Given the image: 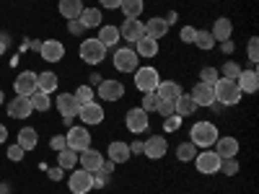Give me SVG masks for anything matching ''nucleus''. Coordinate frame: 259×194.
Returning <instances> with one entry per match:
<instances>
[{"mask_svg": "<svg viewBox=\"0 0 259 194\" xmlns=\"http://www.w3.org/2000/svg\"><path fill=\"white\" fill-rule=\"evenodd\" d=\"M194 156H197V145L194 142H179V148H177V158L182 161V163H189V161H194Z\"/></svg>", "mask_w": 259, "mask_h": 194, "instance_id": "obj_36", "label": "nucleus"}, {"mask_svg": "<svg viewBox=\"0 0 259 194\" xmlns=\"http://www.w3.org/2000/svg\"><path fill=\"white\" fill-rule=\"evenodd\" d=\"M182 93H184V91H182V85L174 83V80H161V83H158V88H156V96H158L161 101H177Z\"/></svg>", "mask_w": 259, "mask_h": 194, "instance_id": "obj_24", "label": "nucleus"}, {"mask_svg": "<svg viewBox=\"0 0 259 194\" xmlns=\"http://www.w3.org/2000/svg\"><path fill=\"white\" fill-rule=\"evenodd\" d=\"M104 109L96 104V101H91V104H83V106H78V119L83 122V124H101L104 122Z\"/></svg>", "mask_w": 259, "mask_h": 194, "instance_id": "obj_16", "label": "nucleus"}, {"mask_svg": "<svg viewBox=\"0 0 259 194\" xmlns=\"http://www.w3.org/2000/svg\"><path fill=\"white\" fill-rule=\"evenodd\" d=\"M156 106H158V96H156V91H150V93H143V101H140V109L143 112H156Z\"/></svg>", "mask_w": 259, "mask_h": 194, "instance_id": "obj_39", "label": "nucleus"}, {"mask_svg": "<svg viewBox=\"0 0 259 194\" xmlns=\"http://www.w3.org/2000/svg\"><path fill=\"white\" fill-rule=\"evenodd\" d=\"M106 156H109V161H112L114 166H119V163H127L133 153H130V145H127V142H122V140H112L109 148H106Z\"/></svg>", "mask_w": 259, "mask_h": 194, "instance_id": "obj_18", "label": "nucleus"}, {"mask_svg": "<svg viewBox=\"0 0 259 194\" xmlns=\"http://www.w3.org/2000/svg\"><path fill=\"white\" fill-rule=\"evenodd\" d=\"M50 176H52V179H60V176H62V168H60V166H57V168H50Z\"/></svg>", "mask_w": 259, "mask_h": 194, "instance_id": "obj_56", "label": "nucleus"}, {"mask_svg": "<svg viewBox=\"0 0 259 194\" xmlns=\"http://www.w3.org/2000/svg\"><path fill=\"white\" fill-rule=\"evenodd\" d=\"M60 16L62 18H68V21H73V18H78L80 13H83V0H60Z\"/></svg>", "mask_w": 259, "mask_h": 194, "instance_id": "obj_27", "label": "nucleus"}, {"mask_svg": "<svg viewBox=\"0 0 259 194\" xmlns=\"http://www.w3.org/2000/svg\"><path fill=\"white\" fill-rule=\"evenodd\" d=\"M99 83H101V75H99V73H91V75H89V85L94 88V85H99Z\"/></svg>", "mask_w": 259, "mask_h": 194, "instance_id": "obj_54", "label": "nucleus"}, {"mask_svg": "<svg viewBox=\"0 0 259 194\" xmlns=\"http://www.w3.org/2000/svg\"><path fill=\"white\" fill-rule=\"evenodd\" d=\"M192 44H197L202 52H210V50L215 47V39H212V34H210V31H200V29H197V36H194Z\"/></svg>", "mask_w": 259, "mask_h": 194, "instance_id": "obj_37", "label": "nucleus"}, {"mask_svg": "<svg viewBox=\"0 0 259 194\" xmlns=\"http://www.w3.org/2000/svg\"><path fill=\"white\" fill-rule=\"evenodd\" d=\"M174 21H177V13H174V11H171V13H168V16H166V24H168V26H171V24H174Z\"/></svg>", "mask_w": 259, "mask_h": 194, "instance_id": "obj_57", "label": "nucleus"}, {"mask_svg": "<svg viewBox=\"0 0 259 194\" xmlns=\"http://www.w3.org/2000/svg\"><path fill=\"white\" fill-rule=\"evenodd\" d=\"M65 142H68V148L75 150V153H83V150L91 148V132L85 127H70L68 135H65Z\"/></svg>", "mask_w": 259, "mask_h": 194, "instance_id": "obj_8", "label": "nucleus"}, {"mask_svg": "<svg viewBox=\"0 0 259 194\" xmlns=\"http://www.w3.org/2000/svg\"><path fill=\"white\" fill-rule=\"evenodd\" d=\"M57 163H60L62 171H73L78 166V153H75V150H70V148H65V150H60V153H57Z\"/></svg>", "mask_w": 259, "mask_h": 194, "instance_id": "obj_33", "label": "nucleus"}, {"mask_svg": "<svg viewBox=\"0 0 259 194\" xmlns=\"http://www.w3.org/2000/svg\"><path fill=\"white\" fill-rule=\"evenodd\" d=\"M212 91H215V101H218L221 106H236L241 101V91L239 85H236V80H228V78H218L212 83Z\"/></svg>", "mask_w": 259, "mask_h": 194, "instance_id": "obj_2", "label": "nucleus"}, {"mask_svg": "<svg viewBox=\"0 0 259 194\" xmlns=\"http://www.w3.org/2000/svg\"><path fill=\"white\" fill-rule=\"evenodd\" d=\"M68 189L73 194H89L94 189V174L85 168H73V174L68 179Z\"/></svg>", "mask_w": 259, "mask_h": 194, "instance_id": "obj_6", "label": "nucleus"}, {"mask_svg": "<svg viewBox=\"0 0 259 194\" xmlns=\"http://www.w3.org/2000/svg\"><path fill=\"white\" fill-rule=\"evenodd\" d=\"M166 153H168V142L161 135H153V137H148L143 142V156L150 158V161H161Z\"/></svg>", "mask_w": 259, "mask_h": 194, "instance_id": "obj_10", "label": "nucleus"}, {"mask_svg": "<svg viewBox=\"0 0 259 194\" xmlns=\"http://www.w3.org/2000/svg\"><path fill=\"white\" fill-rule=\"evenodd\" d=\"M57 75L52 73V70H45V73H39L36 75V91H41V93H52V91H57Z\"/></svg>", "mask_w": 259, "mask_h": 194, "instance_id": "obj_30", "label": "nucleus"}, {"mask_svg": "<svg viewBox=\"0 0 259 194\" xmlns=\"http://www.w3.org/2000/svg\"><path fill=\"white\" fill-rule=\"evenodd\" d=\"M24 156H26V150H24V148H21L18 142L8 148V158H11V161H16V163H18V161H24Z\"/></svg>", "mask_w": 259, "mask_h": 194, "instance_id": "obj_47", "label": "nucleus"}, {"mask_svg": "<svg viewBox=\"0 0 259 194\" xmlns=\"http://www.w3.org/2000/svg\"><path fill=\"white\" fill-rule=\"evenodd\" d=\"M236 85H239L241 93H256L259 88V73L251 68V70H241V75L236 78Z\"/></svg>", "mask_w": 259, "mask_h": 194, "instance_id": "obj_20", "label": "nucleus"}, {"mask_svg": "<svg viewBox=\"0 0 259 194\" xmlns=\"http://www.w3.org/2000/svg\"><path fill=\"white\" fill-rule=\"evenodd\" d=\"M140 68V57L133 47H122L114 52V70L117 73H135Z\"/></svg>", "mask_w": 259, "mask_h": 194, "instance_id": "obj_5", "label": "nucleus"}, {"mask_svg": "<svg viewBox=\"0 0 259 194\" xmlns=\"http://www.w3.org/2000/svg\"><path fill=\"white\" fill-rule=\"evenodd\" d=\"M194 166H197L200 174L212 176V174H218V171H221V156L215 153V150H202V153L194 156Z\"/></svg>", "mask_w": 259, "mask_h": 194, "instance_id": "obj_7", "label": "nucleus"}, {"mask_svg": "<svg viewBox=\"0 0 259 194\" xmlns=\"http://www.w3.org/2000/svg\"><path fill=\"white\" fill-rule=\"evenodd\" d=\"M29 101H31V106H34V112H50V109H52V99H50V93L34 91V93L29 96Z\"/></svg>", "mask_w": 259, "mask_h": 194, "instance_id": "obj_35", "label": "nucleus"}, {"mask_svg": "<svg viewBox=\"0 0 259 194\" xmlns=\"http://www.w3.org/2000/svg\"><path fill=\"white\" fill-rule=\"evenodd\" d=\"M221 44H223V52H226V55H231V52L236 50V44H233V39H226V41H221Z\"/></svg>", "mask_w": 259, "mask_h": 194, "instance_id": "obj_53", "label": "nucleus"}, {"mask_svg": "<svg viewBox=\"0 0 259 194\" xmlns=\"http://www.w3.org/2000/svg\"><path fill=\"white\" fill-rule=\"evenodd\" d=\"M192 101L197 104V106H210V104H215V91H212V85L210 83H197L192 88Z\"/></svg>", "mask_w": 259, "mask_h": 194, "instance_id": "obj_19", "label": "nucleus"}, {"mask_svg": "<svg viewBox=\"0 0 259 194\" xmlns=\"http://www.w3.org/2000/svg\"><path fill=\"white\" fill-rule=\"evenodd\" d=\"M130 153H135V156H143V142H140V140L130 142Z\"/></svg>", "mask_w": 259, "mask_h": 194, "instance_id": "obj_52", "label": "nucleus"}, {"mask_svg": "<svg viewBox=\"0 0 259 194\" xmlns=\"http://www.w3.org/2000/svg\"><path fill=\"white\" fill-rule=\"evenodd\" d=\"M158 83H161V75H158V70L153 68V65H145V68H138L135 70V85H138V91L150 93V91L158 88Z\"/></svg>", "mask_w": 259, "mask_h": 194, "instance_id": "obj_4", "label": "nucleus"}, {"mask_svg": "<svg viewBox=\"0 0 259 194\" xmlns=\"http://www.w3.org/2000/svg\"><path fill=\"white\" fill-rule=\"evenodd\" d=\"M50 148L55 150V153H60V150L68 148V142H65V135H55V137L50 140Z\"/></svg>", "mask_w": 259, "mask_h": 194, "instance_id": "obj_49", "label": "nucleus"}, {"mask_svg": "<svg viewBox=\"0 0 259 194\" xmlns=\"http://www.w3.org/2000/svg\"><path fill=\"white\" fill-rule=\"evenodd\" d=\"M106 184H109V174H104V171H94V189H104Z\"/></svg>", "mask_w": 259, "mask_h": 194, "instance_id": "obj_46", "label": "nucleus"}, {"mask_svg": "<svg viewBox=\"0 0 259 194\" xmlns=\"http://www.w3.org/2000/svg\"><path fill=\"white\" fill-rule=\"evenodd\" d=\"M156 112H158L163 119H166V117H174V101H161V99H158Z\"/></svg>", "mask_w": 259, "mask_h": 194, "instance_id": "obj_44", "label": "nucleus"}, {"mask_svg": "<svg viewBox=\"0 0 259 194\" xmlns=\"http://www.w3.org/2000/svg\"><path fill=\"white\" fill-rule=\"evenodd\" d=\"M3 101H6V96H3V91H0V106H3Z\"/></svg>", "mask_w": 259, "mask_h": 194, "instance_id": "obj_59", "label": "nucleus"}, {"mask_svg": "<svg viewBox=\"0 0 259 194\" xmlns=\"http://www.w3.org/2000/svg\"><path fill=\"white\" fill-rule=\"evenodd\" d=\"M68 31H70V34H75V36H80V34L85 31V26L80 24L78 18H73V21H68Z\"/></svg>", "mask_w": 259, "mask_h": 194, "instance_id": "obj_50", "label": "nucleus"}, {"mask_svg": "<svg viewBox=\"0 0 259 194\" xmlns=\"http://www.w3.org/2000/svg\"><path fill=\"white\" fill-rule=\"evenodd\" d=\"M194 112H197V104L192 101V96H189V93H182V96L174 101V114H177V117H182V119H184V117H192Z\"/></svg>", "mask_w": 259, "mask_h": 194, "instance_id": "obj_26", "label": "nucleus"}, {"mask_svg": "<svg viewBox=\"0 0 259 194\" xmlns=\"http://www.w3.org/2000/svg\"><path fill=\"white\" fill-rule=\"evenodd\" d=\"M221 171L226 176H236L239 174V163H236L233 158H221Z\"/></svg>", "mask_w": 259, "mask_h": 194, "instance_id": "obj_43", "label": "nucleus"}, {"mask_svg": "<svg viewBox=\"0 0 259 194\" xmlns=\"http://www.w3.org/2000/svg\"><path fill=\"white\" fill-rule=\"evenodd\" d=\"M218 137H221L218 127H215L212 122H205V119L202 122H194L192 129H189V142H194L197 148H212Z\"/></svg>", "mask_w": 259, "mask_h": 194, "instance_id": "obj_1", "label": "nucleus"}, {"mask_svg": "<svg viewBox=\"0 0 259 194\" xmlns=\"http://www.w3.org/2000/svg\"><path fill=\"white\" fill-rule=\"evenodd\" d=\"M179 124H182V117H166L163 119V129H166V132H177V129H179Z\"/></svg>", "mask_w": 259, "mask_h": 194, "instance_id": "obj_48", "label": "nucleus"}, {"mask_svg": "<svg viewBox=\"0 0 259 194\" xmlns=\"http://www.w3.org/2000/svg\"><path fill=\"white\" fill-rule=\"evenodd\" d=\"M133 50L138 52L140 60H153V57L158 55V41H156V39H150V36H143V39L135 41V47H133Z\"/></svg>", "mask_w": 259, "mask_h": 194, "instance_id": "obj_23", "label": "nucleus"}, {"mask_svg": "<svg viewBox=\"0 0 259 194\" xmlns=\"http://www.w3.org/2000/svg\"><path fill=\"white\" fill-rule=\"evenodd\" d=\"M78 55H80V60H83L85 65H101L104 57H106V47L101 44L99 39H83Z\"/></svg>", "mask_w": 259, "mask_h": 194, "instance_id": "obj_3", "label": "nucleus"}, {"mask_svg": "<svg viewBox=\"0 0 259 194\" xmlns=\"http://www.w3.org/2000/svg\"><path fill=\"white\" fill-rule=\"evenodd\" d=\"M16 142L24 148V150H34L36 148V142H39V132L34 127H21L18 129V137H16Z\"/></svg>", "mask_w": 259, "mask_h": 194, "instance_id": "obj_28", "label": "nucleus"}, {"mask_svg": "<svg viewBox=\"0 0 259 194\" xmlns=\"http://www.w3.org/2000/svg\"><path fill=\"white\" fill-rule=\"evenodd\" d=\"M210 34H212V39H215V41H226V39H231V34H233V24L223 16V18H218V21L212 24Z\"/></svg>", "mask_w": 259, "mask_h": 194, "instance_id": "obj_29", "label": "nucleus"}, {"mask_svg": "<svg viewBox=\"0 0 259 194\" xmlns=\"http://www.w3.org/2000/svg\"><path fill=\"white\" fill-rule=\"evenodd\" d=\"M34 112V106L29 101V96H16L8 101V117L11 119H29Z\"/></svg>", "mask_w": 259, "mask_h": 194, "instance_id": "obj_14", "label": "nucleus"}, {"mask_svg": "<svg viewBox=\"0 0 259 194\" xmlns=\"http://www.w3.org/2000/svg\"><path fill=\"white\" fill-rule=\"evenodd\" d=\"M241 65L239 62H233V60H228L226 65H223V78H228V80H236V78H239L241 75Z\"/></svg>", "mask_w": 259, "mask_h": 194, "instance_id": "obj_40", "label": "nucleus"}, {"mask_svg": "<svg viewBox=\"0 0 259 194\" xmlns=\"http://www.w3.org/2000/svg\"><path fill=\"white\" fill-rule=\"evenodd\" d=\"M246 55H249V62H251V65H256V62H259V39H256V36H251V39H249V44H246Z\"/></svg>", "mask_w": 259, "mask_h": 194, "instance_id": "obj_42", "label": "nucleus"}, {"mask_svg": "<svg viewBox=\"0 0 259 194\" xmlns=\"http://www.w3.org/2000/svg\"><path fill=\"white\" fill-rule=\"evenodd\" d=\"M200 78H202L200 83H210V85H212L215 80L221 78V70H218V68H210V65H207V68H202V70H200Z\"/></svg>", "mask_w": 259, "mask_h": 194, "instance_id": "obj_41", "label": "nucleus"}, {"mask_svg": "<svg viewBox=\"0 0 259 194\" xmlns=\"http://www.w3.org/2000/svg\"><path fill=\"white\" fill-rule=\"evenodd\" d=\"M124 124H127V129H130L133 135H140V132H145V129L150 127L148 112H143L140 106H133V109L127 112V117H124Z\"/></svg>", "mask_w": 259, "mask_h": 194, "instance_id": "obj_9", "label": "nucleus"}, {"mask_svg": "<svg viewBox=\"0 0 259 194\" xmlns=\"http://www.w3.org/2000/svg\"><path fill=\"white\" fill-rule=\"evenodd\" d=\"M73 96H75L78 106H83V104H91V101H94V88H91L89 83H85V85H78Z\"/></svg>", "mask_w": 259, "mask_h": 194, "instance_id": "obj_38", "label": "nucleus"}, {"mask_svg": "<svg viewBox=\"0 0 259 194\" xmlns=\"http://www.w3.org/2000/svg\"><path fill=\"white\" fill-rule=\"evenodd\" d=\"M168 34V24H166V18H161V16H153L150 21H145V36H150V39H161V36H166Z\"/></svg>", "mask_w": 259, "mask_h": 194, "instance_id": "obj_25", "label": "nucleus"}, {"mask_svg": "<svg viewBox=\"0 0 259 194\" xmlns=\"http://www.w3.org/2000/svg\"><path fill=\"white\" fill-rule=\"evenodd\" d=\"M124 96V83L122 80H114V78H106L99 83V99L104 101H119Z\"/></svg>", "mask_w": 259, "mask_h": 194, "instance_id": "obj_13", "label": "nucleus"}, {"mask_svg": "<svg viewBox=\"0 0 259 194\" xmlns=\"http://www.w3.org/2000/svg\"><path fill=\"white\" fill-rule=\"evenodd\" d=\"M194 36H197V29H194V26H182L179 29V39L184 41V44H192Z\"/></svg>", "mask_w": 259, "mask_h": 194, "instance_id": "obj_45", "label": "nucleus"}, {"mask_svg": "<svg viewBox=\"0 0 259 194\" xmlns=\"http://www.w3.org/2000/svg\"><path fill=\"white\" fill-rule=\"evenodd\" d=\"M122 13L127 16V18H138V16H143V11H145V0H122Z\"/></svg>", "mask_w": 259, "mask_h": 194, "instance_id": "obj_34", "label": "nucleus"}, {"mask_svg": "<svg viewBox=\"0 0 259 194\" xmlns=\"http://www.w3.org/2000/svg\"><path fill=\"white\" fill-rule=\"evenodd\" d=\"M0 194H8V184H0Z\"/></svg>", "mask_w": 259, "mask_h": 194, "instance_id": "obj_58", "label": "nucleus"}, {"mask_svg": "<svg viewBox=\"0 0 259 194\" xmlns=\"http://www.w3.org/2000/svg\"><path fill=\"white\" fill-rule=\"evenodd\" d=\"M119 39H122L119 36V26H101L99 29V41L104 47H114Z\"/></svg>", "mask_w": 259, "mask_h": 194, "instance_id": "obj_32", "label": "nucleus"}, {"mask_svg": "<svg viewBox=\"0 0 259 194\" xmlns=\"http://www.w3.org/2000/svg\"><path fill=\"white\" fill-rule=\"evenodd\" d=\"M119 36L124 41H130V44H135L138 39L145 36V24L140 18H124V24L119 26Z\"/></svg>", "mask_w": 259, "mask_h": 194, "instance_id": "obj_12", "label": "nucleus"}, {"mask_svg": "<svg viewBox=\"0 0 259 194\" xmlns=\"http://www.w3.org/2000/svg\"><path fill=\"white\" fill-rule=\"evenodd\" d=\"M57 112L62 114V122L73 127V117H78V101L73 93H60L57 96Z\"/></svg>", "mask_w": 259, "mask_h": 194, "instance_id": "obj_11", "label": "nucleus"}, {"mask_svg": "<svg viewBox=\"0 0 259 194\" xmlns=\"http://www.w3.org/2000/svg\"><path fill=\"white\" fill-rule=\"evenodd\" d=\"M39 55L45 57L47 62H60L65 57V44L57 39H47V41H41L39 44Z\"/></svg>", "mask_w": 259, "mask_h": 194, "instance_id": "obj_17", "label": "nucleus"}, {"mask_svg": "<svg viewBox=\"0 0 259 194\" xmlns=\"http://www.w3.org/2000/svg\"><path fill=\"white\" fill-rule=\"evenodd\" d=\"M215 153H218L221 158H236V153H239V140L231 137V135H223L215 140Z\"/></svg>", "mask_w": 259, "mask_h": 194, "instance_id": "obj_22", "label": "nucleus"}, {"mask_svg": "<svg viewBox=\"0 0 259 194\" xmlns=\"http://www.w3.org/2000/svg\"><path fill=\"white\" fill-rule=\"evenodd\" d=\"M13 91H16V96H31L36 91V73H31V70L18 73L13 80Z\"/></svg>", "mask_w": 259, "mask_h": 194, "instance_id": "obj_15", "label": "nucleus"}, {"mask_svg": "<svg viewBox=\"0 0 259 194\" xmlns=\"http://www.w3.org/2000/svg\"><path fill=\"white\" fill-rule=\"evenodd\" d=\"M6 140H8V127H6V124H0V145H3Z\"/></svg>", "mask_w": 259, "mask_h": 194, "instance_id": "obj_55", "label": "nucleus"}, {"mask_svg": "<svg viewBox=\"0 0 259 194\" xmlns=\"http://www.w3.org/2000/svg\"><path fill=\"white\" fill-rule=\"evenodd\" d=\"M78 21H80L85 29H96V26H101L104 13H101L99 8H83V13L78 16Z\"/></svg>", "mask_w": 259, "mask_h": 194, "instance_id": "obj_31", "label": "nucleus"}, {"mask_svg": "<svg viewBox=\"0 0 259 194\" xmlns=\"http://www.w3.org/2000/svg\"><path fill=\"white\" fill-rule=\"evenodd\" d=\"M99 3H101V8H106V11H114V8L122 6V0H99Z\"/></svg>", "mask_w": 259, "mask_h": 194, "instance_id": "obj_51", "label": "nucleus"}, {"mask_svg": "<svg viewBox=\"0 0 259 194\" xmlns=\"http://www.w3.org/2000/svg\"><path fill=\"white\" fill-rule=\"evenodd\" d=\"M78 163H80V168H85V171H99L101 168V163H104V156L99 153V150H94V148H89V150H83V153H78Z\"/></svg>", "mask_w": 259, "mask_h": 194, "instance_id": "obj_21", "label": "nucleus"}]
</instances>
